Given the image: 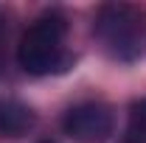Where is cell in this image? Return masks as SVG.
Returning a JSON list of instances; mask_svg holds the SVG:
<instances>
[{
  "mask_svg": "<svg viewBox=\"0 0 146 143\" xmlns=\"http://www.w3.org/2000/svg\"><path fill=\"white\" fill-rule=\"evenodd\" d=\"M132 132H141L146 135V98L132 104Z\"/></svg>",
  "mask_w": 146,
  "mask_h": 143,
  "instance_id": "5b68a950",
  "label": "cell"
},
{
  "mask_svg": "<svg viewBox=\"0 0 146 143\" xmlns=\"http://www.w3.org/2000/svg\"><path fill=\"white\" fill-rule=\"evenodd\" d=\"M62 129L76 143H107L115 132V118L107 104L87 101L65 112Z\"/></svg>",
  "mask_w": 146,
  "mask_h": 143,
  "instance_id": "3957f363",
  "label": "cell"
},
{
  "mask_svg": "<svg viewBox=\"0 0 146 143\" xmlns=\"http://www.w3.org/2000/svg\"><path fill=\"white\" fill-rule=\"evenodd\" d=\"M42 143H48V140H42Z\"/></svg>",
  "mask_w": 146,
  "mask_h": 143,
  "instance_id": "8992f818",
  "label": "cell"
},
{
  "mask_svg": "<svg viewBox=\"0 0 146 143\" xmlns=\"http://www.w3.org/2000/svg\"><path fill=\"white\" fill-rule=\"evenodd\" d=\"M34 126V112L14 98L0 101V135L6 138H23Z\"/></svg>",
  "mask_w": 146,
  "mask_h": 143,
  "instance_id": "277c9868",
  "label": "cell"
},
{
  "mask_svg": "<svg viewBox=\"0 0 146 143\" xmlns=\"http://www.w3.org/2000/svg\"><path fill=\"white\" fill-rule=\"evenodd\" d=\"M96 34L112 56L132 59L141 42V17L129 6H104L96 20Z\"/></svg>",
  "mask_w": 146,
  "mask_h": 143,
  "instance_id": "7a4b0ae2",
  "label": "cell"
},
{
  "mask_svg": "<svg viewBox=\"0 0 146 143\" xmlns=\"http://www.w3.org/2000/svg\"><path fill=\"white\" fill-rule=\"evenodd\" d=\"M62 36H65V17L56 14V11L42 14L23 34V39L17 45L20 68L31 76L65 70V65H70V56L62 54Z\"/></svg>",
  "mask_w": 146,
  "mask_h": 143,
  "instance_id": "6da1fadb",
  "label": "cell"
}]
</instances>
